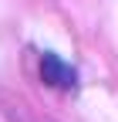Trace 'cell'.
<instances>
[{"mask_svg": "<svg viewBox=\"0 0 118 122\" xmlns=\"http://www.w3.org/2000/svg\"><path fill=\"white\" fill-rule=\"evenodd\" d=\"M41 78L54 88H71L74 85V68L68 61H61L57 54H44L41 58Z\"/></svg>", "mask_w": 118, "mask_h": 122, "instance_id": "cell-1", "label": "cell"}]
</instances>
